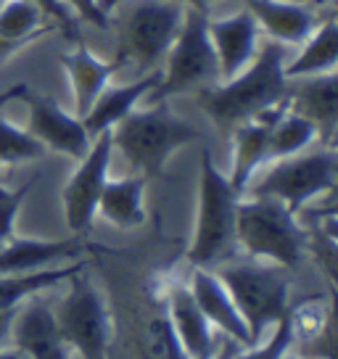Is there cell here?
Masks as SVG:
<instances>
[{
	"label": "cell",
	"instance_id": "2e32d148",
	"mask_svg": "<svg viewBox=\"0 0 338 359\" xmlns=\"http://www.w3.org/2000/svg\"><path fill=\"white\" fill-rule=\"evenodd\" d=\"M191 293L193 299H196V304L201 306V312L206 314V320L212 323V327L222 330L230 341H236L238 346L243 348L251 346V336H248L246 323L238 314L236 304L230 299L225 283L217 278V272H212V269L206 267L193 269Z\"/></svg>",
	"mask_w": 338,
	"mask_h": 359
},
{
	"label": "cell",
	"instance_id": "4fadbf2b",
	"mask_svg": "<svg viewBox=\"0 0 338 359\" xmlns=\"http://www.w3.org/2000/svg\"><path fill=\"white\" fill-rule=\"evenodd\" d=\"M11 341L32 359H69V346L58 333L56 314L40 293L16 306L11 323Z\"/></svg>",
	"mask_w": 338,
	"mask_h": 359
},
{
	"label": "cell",
	"instance_id": "60d3db41",
	"mask_svg": "<svg viewBox=\"0 0 338 359\" xmlns=\"http://www.w3.org/2000/svg\"><path fill=\"white\" fill-rule=\"evenodd\" d=\"M3 3H6V0H0V8H3Z\"/></svg>",
	"mask_w": 338,
	"mask_h": 359
},
{
	"label": "cell",
	"instance_id": "f1b7e54d",
	"mask_svg": "<svg viewBox=\"0 0 338 359\" xmlns=\"http://www.w3.org/2000/svg\"><path fill=\"white\" fill-rule=\"evenodd\" d=\"M293 338H296V327H293V317L285 314L280 323L272 325V333L267 338V344H257V346H248V348H238L236 357L233 359H280L288 348H291Z\"/></svg>",
	"mask_w": 338,
	"mask_h": 359
},
{
	"label": "cell",
	"instance_id": "5bb4252c",
	"mask_svg": "<svg viewBox=\"0 0 338 359\" xmlns=\"http://www.w3.org/2000/svg\"><path fill=\"white\" fill-rule=\"evenodd\" d=\"M206 29H209L217 64H219V82L243 72L259 50L262 29L246 8L233 16H225V19H209Z\"/></svg>",
	"mask_w": 338,
	"mask_h": 359
},
{
	"label": "cell",
	"instance_id": "5b68a950",
	"mask_svg": "<svg viewBox=\"0 0 338 359\" xmlns=\"http://www.w3.org/2000/svg\"><path fill=\"white\" fill-rule=\"evenodd\" d=\"M238 196L230 180L215 167L212 154L201 151V180H198V219H196V236L188 251L193 267H209L217 264L236 246V217H238Z\"/></svg>",
	"mask_w": 338,
	"mask_h": 359
},
{
	"label": "cell",
	"instance_id": "ba28073f",
	"mask_svg": "<svg viewBox=\"0 0 338 359\" xmlns=\"http://www.w3.org/2000/svg\"><path fill=\"white\" fill-rule=\"evenodd\" d=\"M67 296L61 299L56 314L58 333L69 348L82 354V359H106V348L111 341V314L98 288L79 269L69 278Z\"/></svg>",
	"mask_w": 338,
	"mask_h": 359
},
{
	"label": "cell",
	"instance_id": "e0dca14e",
	"mask_svg": "<svg viewBox=\"0 0 338 359\" xmlns=\"http://www.w3.org/2000/svg\"><path fill=\"white\" fill-rule=\"evenodd\" d=\"M246 11L280 45H302L317 27L315 11L302 0H246Z\"/></svg>",
	"mask_w": 338,
	"mask_h": 359
},
{
	"label": "cell",
	"instance_id": "9c48e42d",
	"mask_svg": "<svg viewBox=\"0 0 338 359\" xmlns=\"http://www.w3.org/2000/svg\"><path fill=\"white\" fill-rule=\"evenodd\" d=\"M185 8L169 0H137L119 22V53L137 69L154 72L172 48Z\"/></svg>",
	"mask_w": 338,
	"mask_h": 359
},
{
	"label": "cell",
	"instance_id": "cb8c5ba5",
	"mask_svg": "<svg viewBox=\"0 0 338 359\" xmlns=\"http://www.w3.org/2000/svg\"><path fill=\"white\" fill-rule=\"evenodd\" d=\"M79 269H85L82 262L67 264V267H46L34 269V272H16V275H0V309H13L32 299L37 293L56 288L61 283H67L72 275H77Z\"/></svg>",
	"mask_w": 338,
	"mask_h": 359
},
{
	"label": "cell",
	"instance_id": "4316f807",
	"mask_svg": "<svg viewBox=\"0 0 338 359\" xmlns=\"http://www.w3.org/2000/svg\"><path fill=\"white\" fill-rule=\"evenodd\" d=\"M46 154L43 143L29 130H22L0 116V164H24Z\"/></svg>",
	"mask_w": 338,
	"mask_h": 359
},
{
	"label": "cell",
	"instance_id": "3957f363",
	"mask_svg": "<svg viewBox=\"0 0 338 359\" xmlns=\"http://www.w3.org/2000/svg\"><path fill=\"white\" fill-rule=\"evenodd\" d=\"M236 246L243 248L248 257L296 269L304 259L306 233L285 203L248 196L238 201Z\"/></svg>",
	"mask_w": 338,
	"mask_h": 359
},
{
	"label": "cell",
	"instance_id": "1f68e13d",
	"mask_svg": "<svg viewBox=\"0 0 338 359\" xmlns=\"http://www.w3.org/2000/svg\"><path fill=\"white\" fill-rule=\"evenodd\" d=\"M32 3H37L43 11H46L48 19H53L56 24H61L64 29H67L69 37H74V22H72V11H69L67 6L61 3V0H32Z\"/></svg>",
	"mask_w": 338,
	"mask_h": 359
},
{
	"label": "cell",
	"instance_id": "603a6c76",
	"mask_svg": "<svg viewBox=\"0 0 338 359\" xmlns=\"http://www.w3.org/2000/svg\"><path fill=\"white\" fill-rule=\"evenodd\" d=\"M302 53L285 61V77H312V74H325V72H336L338 64V24L336 19H325L317 24L315 32L306 37Z\"/></svg>",
	"mask_w": 338,
	"mask_h": 359
},
{
	"label": "cell",
	"instance_id": "b9f144b4",
	"mask_svg": "<svg viewBox=\"0 0 338 359\" xmlns=\"http://www.w3.org/2000/svg\"><path fill=\"white\" fill-rule=\"evenodd\" d=\"M209 357H212V354H209ZM209 357H201V359H209Z\"/></svg>",
	"mask_w": 338,
	"mask_h": 359
},
{
	"label": "cell",
	"instance_id": "7a4b0ae2",
	"mask_svg": "<svg viewBox=\"0 0 338 359\" xmlns=\"http://www.w3.org/2000/svg\"><path fill=\"white\" fill-rule=\"evenodd\" d=\"M111 140L137 175L161 177L169 156L201 140V133L191 122L180 119L164 101H156L151 109H135L114 124Z\"/></svg>",
	"mask_w": 338,
	"mask_h": 359
},
{
	"label": "cell",
	"instance_id": "8fae6325",
	"mask_svg": "<svg viewBox=\"0 0 338 359\" xmlns=\"http://www.w3.org/2000/svg\"><path fill=\"white\" fill-rule=\"evenodd\" d=\"M29 106V133L43 143V148H50L56 154L72 158H82L90 151L93 137L88 135L79 116L67 114L50 95H24Z\"/></svg>",
	"mask_w": 338,
	"mask_h": 359
},
{
	"label": "cell",
	"instance_id": "83f0119b",
	"mask_svg": "<svg viewBox=\"0 0 338 359\" xmlns=\"http://www.w3.org/2000/svg\"><path fill=\"white\" fill-rule=\"evenodd\" d=\"M146 359H191L169 323V314H156L146 327Z\"/></svg>",
	"mask_w": 338,
	"mask_h": 359
},
{
	"label": "cell",
	"instance_id": "ab89813d",
	"mask_svg": "<svg viewBox=\"0 0 338 359\" xmlns=\"http://www.w3.org/2000/svg\"><path fill=\"white\" fill-rule=\"evenodd\" d=\"M280 359H302V357H293V354H288V351H285V354H283Z\"/></svg>",
	"mask_w": 338,
	"mask_h": 359
},
{
	"label": "cell",
	"instance_id": "4dcf8cb0",
	"mask_svg": "<svg viewBox=\"0 0 338 359\" xmlns=\"http://www.w3.org/2000/svg\"><path fill=\"white\" fill-rule=\"evenodd\" d=\"M61 3H64L72 13H77L79 19H85L88 24H93V27H98V29H106V27H109V16L101 13L95 0H61Z\"/></svg>",
	"mask_w": 338,
	"mask_h": 359
},
{
	"label": "cell",
	"instance_id": "d6986e66",
	"mask_svg": "<svg viewBox=\"0 0 338 359\" xmlns=\"http://www.w3.org/2000/svg\"><path fill=\"white\" fill-rule=\"evenodd\" d=\"M158 79H161V74L154 69V72H148L146 77L135 79V82H124V85H114V88L106 85L101 90V95L95 98V103L90 106V111L82 116V124H85L88 135L95 137V135L111 130L116 122H122L127 114L135 111L137 103L156 90Z\"/></svg>",
	"mask_w": 338,
	"mask_h": 359
},
{
	"label": "cell",
	"instance_id": "7bdbcfd3",
	"mask_svg": "<svg viewBox=\"0 0 338 359\" xmlns=\"http://www.w3.org/2000/svg\"><path fill=\"white\" fill-rule=\"evenodd\" d=\"M0 191H3V185H0Z\"/></svg>",
	"mask_w": 338,
	"mask_h": 359
},
{
	"label": "cell",
	"instance_id": "8992f818",
	"mask_svg": "<svg viewBox=\"0 0 338 359\" xmlns=\"http://www.w3.org/2000/svg\"><path fill=\"white\" fill-rule=\"evenodd\" d=\"M338 156L333 146H323L317 151H302L296 156H285L272 161V167L257 182H248V196L275 198L285 203L293 214L312 198L330 193L336 188Z\"/></svg>",
	"mask_w": 338,
	"mask_h": 359
},
{
	"label": "cell",
	"instance_id": "44dd1931",
	"mask_svg": "<svg viewBox=\"0 0 338 359\" xmlns=\"http://www.w3.org/2000/svg\"><path fill=\"white\" fill-rule=\"evenodd\" d=\"M167 314L175 333L180 338L185 354L191 359H201L215 354V336H212V323L206 320L201 306L196 304L191 288L175 285L167 299Z\"/></svg>",
	"mask_w": 338,
	"mask_h": 359
},
{
	"label": "cell",
	"instance_id": "30bf717a",
	"mask_svg": "<svg viewBox=\"0 0 338 359\" xmlns=\"http://www.w3.org/2000/svg\"><path fill=\"white\" fill-rule=\"evenodd\" d=\"M114 140L111 130L95 135L90 143V151L79 158L77 172L72 175L67 188L61 193L64 201V217L72 233H88L93 219H95V209H98V198L109 180V164H111Z\"/></svg>",
	"mask_w": 338,
	"mask_h": 359
},
{
	"label": "cell",
	"instance_id": "8d00e7d4",
	"mask_svg": "<svg viewBox=\"0 0 338 359\" xmlns=\"http://www.w3.org/2000/svg\"><path fill=\"white\" fill-rule=\"evenodd\" d=\"M169 3H177L182 8H203L206 11V6L215 3V0H169Z\"/></svg>",
	"mask_w": 338,
	"mask_h": 359
},
{
	"label": "cell",
	"instance_id": "f546056e",
	"mask_svg": "<svg viewBox=\"0 0 338 359\" xmlns=\"http://www.w3.org/2000/svg\"><path fill=\"white\" fill-rule=\"evenodd\" d=\"M32 185H24L19 191H0V246H6L13 236H16V214L22 209L24 196L29 193Z\"/></svg>",
	"mask_w": 338,
	"mask_h": 359
},
{
	"label": "cell",
	"instance_id": "ee69618b",
	"mask_svg": "<svg viewBox=\"0 0 338 359\" xmlns=\"http://www.w3.org/2000/svg\"><path fill=\"white\" fill-rule=\"evenodd\" d=\"M302 3H304V0H302Z\"/></svg>",
	"mask_w": 338,
	"mask_h": 359
},
{
	"label": "cell",
	"instance_id": "9a60e30c",
	"mask_svg": "<svg viewBox=\"0 0 338 359\" xmlns=\"http://www.w3.org/2000/svg\"><path fill=\"white\" fill-rule=\"evenodd\" d=\"M288 109L306 116L317 127L323 146H333L338 127V77L336 72L288 79Z\"/></svg>",
	"mask_w": 338,
	"mask_h": 359
},
{
	"label": "cell",
	"instance_id": "d6a6232c",
	"mask_svg": "<svg viewBox=\"0 0 338 359\" xmlns=\"http://www.w3.org/2000/svg\"><path fill=\"white\" fill-rule=\"evenodd\" d=\"M27 93H29V88H27L24 82H13L11 88L0 90V109H3L6 103H13V101H19V98H24Z\"/></svg>",
	"mask_w": 338,
	"mask_h": 359
},
{
	"label": "cell",
	"instance_id": "74e56055",
	"mask_svg": "<svg viewBox=\"0 0 338 359\" xmlns=\"http://www.w3.org/2000/svg\"><path fill=\"white\" fill-rule=\"evenodd\" d=\"M95 3H98V8H101V13H106V16H109V13L116 11V8L122 6L124 0H95Z\"/></svg>",
	"mask_w": 338,
	"mask_h": 359
},
{
	"label": "cell",
	"instance_id": "7c38bea8",
	"mask_svg": "<svg viewBox=\"0 0 338 359\" xmlns=\"http://www.w3.org/2000/svg\"><path fill=\"white\" fill-rule=\"evenodd\" d=\"M288 111V98H283L280 103H275L270 109H264L257 114L254 119L238 124L230 133L233 137V172H230V185L238 196H243L248 188V182L254 180V172L267 164V148H270V133L275 122L283 114Z\"/></svg>",
	"mask_w": 338,
	"mask_h": 359
},
{
	"label": "cell",
	"instance_id": "6da1fadb",
	"mask_svg": "<svg viewBox=\"0 0 338 359\" xmlns=\"http://www.w3.org/2000/svg\"><path fill=\"white\" fill-rule=\"evenodd\" d=\"M285 45L262 40L254 61L243 72L225 82L198 88V106L222 135H230L238 124L280 103L288 93L285 77Z\"/></svg>",
	"mask_w": 338,
	"mask_h": 359
},
{
	"label": "cell",
	"instance_id": "f35d334b",
	"mask_svg": "<svg viewBox=\"0 0 338 359\" xmlns=\"http://www.w3.org/2000/svg\"><path fill=\"white\" fill-rule=\"evenodd\" d=\"M0 359H32V357H27L22 348H0Z\"/></svg>",
	"mask_w": 338,
	"mask_h": 359
},
{
	"label": "cell",
	"instance_id": "e575fe53",
	"mask_svg": "<svg viewBox=\"0 0 338 359\" xmlns=\"http://www.w3.org/2000/svg\"><path fill=\"white\" fill-rule=\"evenodd\" d=\"M24 45L27 43H16V40H6V37H0V64H6L11 56H16Z\"/></svg>",
	"mask_w": 338,
	"mask_h": 359
},
{
	"label": "cell",
	"instance_id": "836d02e7",
	"mask_svg": "<svg viewBox=\"0 0 338 359\" xmlns=\"http://www.w3.org/2000/svg\"><path fill=\"white\" fill-rule=\"evenodd\" d=\"M13 314H16V306L13 309H0V348L11 341V323Z\"/></svg>",
	"mask_w": 338,
	"mask_h": 359
},
{
	"label": "cell",
	"instance_id": "484cf974",
	"mask_svg": "<svg viewBox=\"0 0 338 359\" xmlns=\"http://www.w3.org/2000/svg\"><path fill=\"white\" fill-rule=\"evenodd\" d=\"M46 19V11L32 0H6L0 8V37L32 43L40 32H50V27H43Z\"/></svg>",
	"mask_w": 338,
	"mask_h": 359
},
{
	"label": "cell",
	"instance_id": "7402d4cb",
	"mask_svg": "<svg viewBox=\"0 0 338 359\" xmlns=\"http://www.w3.org/2000/svg\"><path fill=\"white\" fill-rule=\"evenodd\" d=\"M148 177L135 175V177L122 180H106L98 198V209L106 222L116 224L122 230H133L146 222V206H143V196H146Z\"/></svg>",
	"mask_w": 338,
	"mask_h": 359
},
{
	"label": "cell",
	"instance_id": "d590c367",
	"mask_svg": "<svg viewBox=\"0 0 338 359\" xmlns=\"http://www.w3.org/2000/svg\"><path fill=\"white\" fill-rule=\"evenodd\" d=\"M238 348H241V346H238L236 341H230V338H227L225 344L219 346V351H215V354H212L209 359H233V357H236Z\"/></svg>",
	"mask_w": 338,
	"mask_h": 359
},
{
	"label": "cell",
	"instance_id": "d4e9b609",
	"mask_svg": "<svg viewBox=\"0 0 338 359\" xmlns=\"http://www.w3.org/2000/svg\"><path fill=\"white\" fill-rule=\"evenodd\" d=\"M315 140H320V137H317L315 124L309 122L306 116H302V114H296L288 109V111L275 122V127H272L270 148H267V161L296 156V154L306 151Z\"/></svg>",
	"mask_w": 338,
	"mask_h": 359
},
{
	"label": "cell",
	"instance_id": "ac0fdd59",
	"mask_svg": "<svg viewBox=\"0 0 338 359\" xmlns=\"http://www.w3.org/2000/svg\"><path fill=\"white\" fill-rule=\"evenodd\" d=\"M61 67L67 69L72 93H74V116H85L90 111L95 98L101 95V90L111 82V77L124 67V58L116 56L111 61H103L95 53H90L85 45H77L74 50H69L61 56Z\"/></svg>",
	"mask_w": 338,
	"mask_h": 359
},
{
	"label": "cell",
	"instance_id": "277c9868",
	"mask_svg": "<svg viewBox=\"0 0 338 359\" xmlns=\"http://www.w3.org/2000/svg\"><path fill=\"white\" fill-rule=\"evenodd\" d=\"M215 272L225 283L238 314L246 323L251 346H257L262 333L288 314V269L272 262H236L222 264Z\"/></svg>",
	"mask_w": 338,
	"mask_h": 359
},
{
	"label": "cell",
	"instance_id": "ffe728a7",
	"mask_svg": "<svg viewBox=\"0 0 338 359\" xmlns=\"http://www.w3.org/2000/svg\"><path fill=\"white\" fill-rule=\"evenodd\" d=\"M82 251L79 241H40V238L13 236L6 246H0V275L34 272V269L56 267L58 262L77 259Z\"/></svg>",
	"mask_w": 338,
	"mask_h": 359
},
{
	"label": "cell",
	"instance_id": "52a82bcc",
	"mask_svg": "<svg viewBox=\"0 0 338 359\" xmlns=\"http://www.w3.org/2000/svg\"><path fill=\"white\" fill-rule=\"evenodd\" d=\"M206 22L209 16L203 8H185L177 37L164 56L167 69L158 79L156 90L151 93L154 101H164L169 95L219 82V64Z\"/></svg>",
	"mask_w": 338,
	"mask_h": 359
}]
</instances>
